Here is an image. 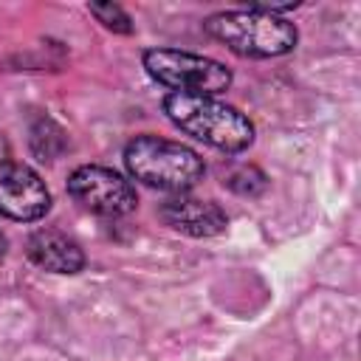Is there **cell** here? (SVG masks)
<instances>
[{"instance_id": "1", "label": "cell", "mask_w": 361, "mask_h": 361, "mask_svg": "<svg viewBox=\"0 0 361 361\" xmlns=\"http://www.w3.org/2000/svg\"><path fill=\"white\" fill-rule=\"evenodd\" d=\"M203 31L243 59H274L296 48L299 31L279 14L262 8H231L203 20Z\"/></svg>"}, {"instance_id": "3", "label": "cell", "mask_w": 361, "mask_h": 361, "mask_svg": "<svg viewBox=\"0 0 361 361\" xmlns=\"http://www.w3.org/2000/svg\"><path fill=\"white\" fill-rule=\"evenodd\" d=\"M124 166L133 180L172 195L189 192L206 175V164L192 147L158 135H135L124 147Z\"/></svg>"}, {"instance_id": "6", "label": "cell", "mask_w": 361, "mask_h": 361, "mask_svg": "<svg viewBox=\"0 0 361 361\" xmlns=\"http://www.w3.org/2000/svg\"><path fill=\"white\" fill-rule=\"evenodd\" d=\"M51 209L45 180L23 161H0V214L17 223L42 220Z\"/></svg>"}, {"instance_id": "4", "label": "cell", "mask_w": 361, "mask_h": 361, "mask_svg": "<svg viewBox=\"0 0 361 361\" xmlns=\"http://www.w3.org/2000/svg\"><path fill=\"white\" fill-rule=\"evenodd\" d=\"M141 65L158 85L169 87L172 93L186 96H217L231 87V71L212 59L192 51L178 48H149L141 54Z\"/></svg>"}, {"instance_id": "8", "label": "cell", "mask_w": 361, "mask_h": 361, "mask_svg": "<svg viewBox=\"0 0 361 361\" xmlns=\"http://www.w3.org/2000/svg\"><path fill=\"white\" fill-rule=\"evenodd\" d=\"M28 259L48 274H79L85 268L82 245L59 228H37L25 240Z\"/></svg>"}, {"instance_id": "11", "label": "cell", "mask_w": 361, "mask_h": 361, "mask_svg": "<svg viewBox=\"0 0 361 361\" xmlns=\"http://www.w3.org/2000/svg\"><path fill=\"white\" fill-rule=\"evenodd\" d=\"M87 11L107 28V31H113V34H133L135 31V25H133V17L118 6V3H90L87 6Z\"/></svg>"}, {"instance_id": "5", "label": "cell", "mask_w": 361, "mask_h": 361, "mask_svg": "<svg viewBox=\"0 0 361 361\" xmlns=\"http://www.w3.org/2000/svg\"><path fill=\"white\" fill-rule=\"evenodd\" d=\"M68 195L99 217H124L138 206L135 186L121 172L99 164L76 166L68 178Z\"/></svg>"}, {"instance_id": "10", "label": "cell", "mask_w": 361, "mask_h": 361, "mask_svg": "<svg viewBox=\"0 0 361 361\" xmlns=\"http://www.w3.org/2000/svg\"><path fill=\"white\" fill-rule=\"evenodd\" d=\"M223 186H228L234 195L257 197L268 189V178L251 164H234V166L223 169Z\"/></svg>"}, {"instance_id": "9", "label": "cell", "mask_w": 361, "mask_h": 361, "mask_svg": "<svg viewBox=\"0 0 361 361\" xmlns=\"http://www.w3.org/2000/svg\"><path fill=\"white\" fill-rule=\"evenodd\" d=\"M31 152L39 158V161H56L65 149H68V135L65 130L48 118V116H39L34 124H31Z\"/></svg>"}, {"instance_id": "12", "label": "cell", "mask_w": 361, "mask_h": 361, "mask_svg": "<svg viewBox=\"0 0 361 361\" xmlns=\"http://www.w3.org/2000/svg\"><path fill=\"white\" fill-rule=\"evenodd\" d=\"M3 257H6V234L0 231V259H3Z\"/></svg>"}, {"instance_id": "7", "label": "cell", "mask_w": 361, "mask_h": 361, "mask_svg": "<svg viewBox=\"0 0 361 361\" xmlns=\"http://www.w3.org/2000/svg\"><path fill=\"white\" fill-rule=\"evenodd\" d=\"M158 217L172 231H180L186 237H217L228 226V214L214 200H203L186 192L166 197L158 209Z\"/></svg>"}, {"instance_id": "2", "label": "cell", "mask_w": 361, "mask_h": 361, "mask_svg": "<svg viewBox=\"0 0 361 361\" xmlns=\"http://www.w3.org/2000/svg\"><path fill=\"white\" fill-rule=\"evenodd\" d=\"M164 113L180 133L220 152H243L254 144V124L248 116L231 104L217 102L214 96L166 93Z\"/></svg>"}]
</instances>
